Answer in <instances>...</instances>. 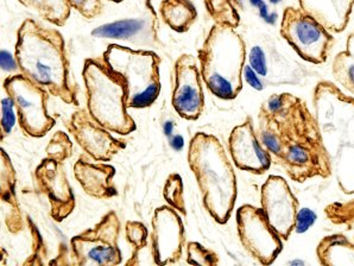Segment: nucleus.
Masks as SVG:
<instances>
[{"mask_svg":"<svg viewBox=\"0 0 354 266\" xmlns=\"http://www.w3.org/2000/svg\"><path fill=\"white\" fill-rule=\"evenodd\" d=\"M257 135L291 181L332 176L317 118L297 95L286 92L268 97L258 112Z\"/></svg>","mask_w":354,"mask_h":266,"instance_id":"1","label":"nucleus"},{"mask_svg":"<svg viewBox=\"0 0 354 266\" xmlns=\"http://www.w3.org/2000/svg\"><path fill=\"white\" fill-rule=\"evenodd\" d=\"M15 57L21 75L67 105H77L76 89L69 79L66 46L59 30L26 19L17 32Z\"/></svg>","mask_w":354,"mask_h":266,"instance_id":"2","label":"nucleus"},{"mask_svg":"<svg viewBox=\"0 0 354 266\" xmlns=\"http://www.w3.org/2000/svg\"><path fill=\"white\" fill-rule=\"evenodd\" d=\"M313 113L337 188L354 195V97L332 81H320L313 93Z\"/></svg>","mask_w":354,"mask_h":266,"instance_id":"3","label":"nucleus"},{"mask_svg":"<svg viewBox=\"0 0 354 266\" xmlns=\"http://www.w3.org/2000/svg\"><path fill=\"white\" fill-rule=\"evenodd\" d=\"M188 164L198 182L206 211L218 224H227L236 205L238 187L223 144L215 135L198 132L190 140Z\"/></svg>","mask_w":354,"mask_h":266,"instance_id":"4","label":"nucleus"},{"mask_svg":"<svg viewBox=\"0 0 354 266\" xmlns=\"http://www.w3.org/2000/svg\"><path fill=\"white\" fill-rule=\"evenodd\" d=\"M200 73L213 95L233 100L243 89L246 43L234 28L214 24L198 51Z\"/></svg>","mask_w":354,"mask_h":266,"instance_id":"5","label":"nucleus"},{"mask_svg":"<svg viewBox=\"0 0 354 266\" xmlns=\"http://www.w3.org/2000/svg\"><path fill=\"white\" fill-rule=\"evenodd\" d=\"M82 77L91 117L112 133L127 135L136 131L137 125L127 111L125 82L102 59H86Z\"/></svg>","mask_w":354,"mask_h":266,"instance_id":"6","label":"nucleus"},{"mask_svg":"<svg viewBox=\"0 0 354 266\" xmlns=\"http://www.w3.org/2000/svg\"><path fill=\"white\" fill-rule=\"evenodd\" d=\"M102 61L125 82L129 108H147L156 102L160 93V59L153 51L110 44Z\"/></svg>","mask_w":354,"mask_h":266,"instance_id":"7","label":"nucleus"},{"mask_svg":"<svg viewBox=\"0 0 354 266\" xmlns=\"http://www.w3.org/2000/svg\"><path fill=\"white\" fill-rule=\"evenodd\" d=\"M279 34L299 57L312 64H325L335 44L332 32L294 6L283 11Z\"/></svg>","mask_w":354,"mask_h":266,"instance_id":"8","label":"nucleus"},{"mask_svg":"<svg viewBox=\"0 0 354 266\" xmlns=\"http://www.w3.org/2000/svg\"><path fill=\"white\" fill-rule=\"evenodd\" d=\"M120 221L115 211H109L93 228L71 240L73 264L80 266H114L122 263L118 240Z\"/></svg>","mask_w":354,"mask_h":266,"instance_id":"9","label":"nucleus"},{"mask_svg":"<svg viewBox=\"0 0 354 266\" xmlns=\"http://www.w3.org/2000/svg\"><path fill=\"white\" fill-rule=\"evenodd\" d=\"M3 87L13 102L19 125L26 135L41 138L55 126V119L48 113L49 94L44 89L21 74L8 76Z\"/></svg>","mask_w":354,"mask_h":266,"instance_id":"10","label":"nucleus"},{"mask_svg":"<svg viewBox=\"0 0 354 266\" xmlns=\"http://www.w3.org/2000/svg\"><path fill=\"white\" fill-rule=\"evenodd\" d=\"M236 228L241 245L261 265H271L282 252L283 239L271 227L261 208L252 205L239 207Z\"/></svg>","mask_w":354,"mask_h":266,"instance_id":"11","label":"nucleus"},{"mask_svg":"<svg viewBox=\"0 0 354 266\" xmlns=\"http://www.w3.org/2000/svg\"><path fill=\"white\" fill-rule=\"evenodd\" d=\"M261 209L283 240H288L295 231L299 203L286 178L270 175L261 189Z\"/></svg>","mask_w":354,"mask_h":266,"instance_id":"12","label":"nucleus"},{"mask_svg":"<svg viewBox=\"0 0 354 266\" xmlns=\"http://www.w3.org/2000/svg\"><path fill=\"white\" fill-rule=\"evenodd\" d=\"M67 129L76 143L94 161L110 162L127 148L125 142L114 138L107 129L91 117L88 111L82 108L73 112Z\"/></svg>","mask_w":354,"mask_h":266,"instance_id":"13","label":"nucleus"},{"mask_svg":"<svg viewBox=\"0 0 354 266\" xmlns=\"http://www.w3.org/2000/svg\"><path fill=\"white\" fill-rule=\"evenodd\" d=\"M171 104L186 120H198L205 108L201 73L194 56L183 54L175 64V86Z\"/></svg>","mask_w":354,"mask_h":266,"instance_id":"14","label":"nucleus"},{"mask_svg":"<svg viewBox=\"0 0 354 266\" xmlns=\"http://www.w3.org/2000/svg\"><path fill=\"white\" fill-rule=\"evenodd\" d=\"M185 244V226L175 208H157L152 218V254L155 264H176L181 259Z\"/></svg>","mask_w":354,"mask_h":266,"instance_id":"15","label":"nucleus"},{"mask_svg":"<svg viewBox=\"0 0 354 266\" xmlns=\"http://www.w3.org/2000/svg\"><path fill=\"white\" fill-rule=\"evenodd\" d=\"M228 149L238 169L261 175L271 168L272 158L258 138L250 117L245 119L244 123L236 125L230 133Z\"/></svg>","mask_w":354,"mask_h":266,"instance_id":"16","label":"nucleus"},{"mask_svg":"<svg viewBox=\"0 0 354 266\" xmlns=\"http://www.w3.org/2000/svg\"><path fill=\"white\" fill-rule=\"evenodd\" d=\"M35 178L38 188L49 200L51 218L57 222L67 219L75 208V198L62 163L47 157L36 168Z\"/></svg>","mask_w":354,"mask_h":266,"instance_id":"17","label":"nucleus"},{"mask_svg":"<svg viewBox=\"0 0 354 266\" xmlns=\"http://www.w3.org/2000/svg\"><path fill=\"white\" fill-rule=\"evenodd\" d=\"M250 67L252 68L264 87L297 85L304 76L302 66L294 59L279 54L274 47L254 46L250 51Z\"/></svg>","mask_w":354,"mask_h":266,"instance_id":"18","label":"nucleus"},{"mask_svg":"<svg viewBox=\"0 0 354 266\" xmlns=\"http://www.w3.org/2000/svg\"><path fill=\"white\" fill-rule=\"evenodd\" d=\"M74 175L86 194L97 200H107L118 195L114 186V167L106 163H92L84 155L74 164Z\"/></svg>","mask_w":354,"mask_h":266,"instance_id":"19","label":"nucleus"},{"mask_svg":"<svg viewBox=\"0 0 354 266\" xmlns=\"http://www.w3.org/2000/svg\"><path fill=\"white\" fill-rule=\"evenodd\" d=\"M299 9L332 34L345 31L353 11L354 0H297Z\"/></svg>","mask_w":354,"mask_h":266,"instance_id":"20","label":"nucleus"},{"mask_svg":"<svg viewBox=\"0 0 354 266\" xmlns=\"http://www.w3.org/2000/svg\"><path fill=\"white\" fill-rule=\"evenodd\" d=\"M1 203L4 206L5 225L11 233L23 228L21 211L16 196V173L8 153L1 149Z\"/></svg>","mask_w":354,"mask_h":266,"instance_id":"21","label":"nucleus"},{"mask_svg":"<svg viewBox=\"0 0 354 266\" xmlns=\"http://www.w3.org/2000/svg\"><path fill=\"white\" fill-rule=\"evenodd\" d=\"M317 257L324 266H354V243L340 233L330 234L317 244Z\"/></svg>","mask_w":354,"mask_h":266,"instance_id":"22","label":"nucleus"},{"mask_svg":"<svg viewBox=\"0 0 354 266\" xmlns=\"http://www.w3.org/2000/svg\"><path fill=\"white\" fill-rule=\"evenodd\" d=\"M160 12L165 24L178 34L189 31L198 18L196 8L190 0H162Z\"/></svg>","mask_w":354,"mask_h":266,"instance_id":"23","label":"nucleus"},{"mask_svg":"<svg viewBox=\"0 0 354 266\" xmlns=\"http://www.w3.org/2000/svg\"><path fill=\"white\" fill-rule=\"evenodd\" d=\"M332 75L337 85L354 97V32L346 39L345 49L334 57Z\"/></svg>","mask_w":354,"mask_h":266,"instance_id":"24","label":"nucleus"},{"mask_svg":"<svg viewBox=\"0 0 354 266\" xmlns=\"http://www.w3.org/2000/svg\"><path fill=\"white\" fill-rule=\"evenodd\" d=\"M23 6L37 13L44 21L56 26H64L71 17L68 0H18Z\"/></svg>","mask_w":354,"mask_h":266,"instance_id":"25","label":"nucleus"},{"mask_svg":"<svg viewBox=\"0 0 354 266\" xmlns=\"http://www.w3.org/2000/svg\"><path fill=\"white\" fill-rule=\"evenodd\" d=\"M207 12L218 26H231L236 29L241 24L238 10L241 9V0H205Z\"/></svg>","mask_w":354,"mask_h":266,"instance_id":"26","label":"nucleus"},{"mask_svg":"<svg viewBox=\"0 0 354 266\" xmlns=\"http://www.w3.org/2000/svg\"><path fill=\"white\" fill-rule=\"evenodd\" d=\"M144 23L140 19H122L113 21L110 24L99 26L93 30L92 35L97 38H112V39H125L138 34L143 29Z\"/></svg>","mask_w":354,"mask_h":266,"instance_id":"27","label":"nucleus"},{"mask_svg":"<svg viewBox=\"0 0 354 266\" xmlns=\"http://www.w3.org/2000/svg\"><path fill=\"white\" fill-rule=\"evenodd\" d=\"M324 211L332 224L344 226L347 231L354 233V199L346 202L329 203Z\"/></svg>","mask_w":354,"mask_h":266,"instance_id":"28","label":"nucleus"},{"mask_svg":"<svg viewBox=\"0 0 354 266\" xmlns=\"http://www.w3.org/2000/svg\"><path fill=\"white\" fill-rule=\"evenodd\" d=\"M163 196L165 201L175 208L176 211H181L186 216V206H185V196H183V182L180 175L171 173L165 182Z\"/></svg>","mask_w":354,"mask_h":266,"instance_id":"29","label":"nucleus"},{"mask_svg":"<svg viewBox=\"0 0 354 266\" xmlns=\"http://www.w3.org/2000/svg\"><path fill=\"white\" fill-rule=\"evenodd\" d=\"M46 152H47L48 158H51L59 163H64L72 156V140L67 133L62 131L56 132L48 144Z\"/></svg>","mask_w":354,"mask_h":266,"instance_id":"30","label":"nucleus"},{"mask_svg":"<svg viewBox=\"0 0 354 266\" xmlns=\"http://www.w3.org/2000/svg\"><path fill=\"white\" fill-rule=\"evenodd\" d=\"M127 239L133 247L132 259L127 264H130L135 258H138L140 251L148 244V229L142 222L138 221H127L125 228Z\"/></svg>","mask_w":354,"mask_h":266,"instance_id":"31","label":"nucleus"},{"mask_svg":"<svg viewBox=\"0 0 354 266\" xmlns=\"http://www.w3.org/2000/svg\"><path fill=\"white\" fill-rule=\"evenodd\" d=\"M187 260L193 265L213 266L219 264L218 254L198 243H189L187 245Z\"/></svg>","mask_w":354,"mask_h":266,"instance_id":"32","label":"nucleus"},{"mask_svg":"<svg viewBox=\"0 0 354 266\" xmlns=\"http://www.w3.org/2000/svg\"><path fill=\"white\" fill-rule=\"evenodd\" d=\"M71 8L76 10L86 19H93L100 16L104 10L102 0H68Z\"/></svg>","mask_w":354,"mask_h":266,"instance_id":"33","label":"nucleus"},{"mask_svg":"<svg viewBox=\"0 0 354 266\" xmlns=\"http://www.w3.org/2000/svg\"><path fill=\"white\" fill-rule=\"evenodd\" d=\"M15 105L9 97L1 100V142L12 131L16 123V114H15Z\"/></svg>","mask_w":354,"mask_h":266,"instance_id":"34","label":"nucleus"},{"mask_svg":"<svg viewBox=\"0 0 354 266\" xmlns=\"http://www.w3.org/2000/svg\"><path fill=\"white\" fill-rule=\"evenodd\" d=\"M28 222H29L31 236L34 237V244H32L34 245V254H32V259L30 258L29 260L26 262V264H43L42 258L46 256V251H42V249H46V246L43 244L42 237L38 232L37 227L32 224L31 220L28 219Z\"/></svg>","mask_w":354,"mask_h":266,"instance_id":"35","label":"nucleus"},{"mask_svg":"<svg viewBox=\"0 0 354 266\" xmlns=\"http://www.w3.org/2000/svg\"><path fill=\"white\" fill-rule=\"evenodd\" d=\"M315 220H317V216L310 209L299 211V216H297V224H296L295 228L296 232H306L315 222Z\"/></svg>","mask_w":354,"mask_h":266,"instance_id":"36","label":"nucleus"},{"mask_svg":"<svg viewBox=\"0 0 354 266\" xmlns=\"http://www.w3.org/2000/svg\"><path fill=\"white\" fill-rule=\"evenodd\" d=\"M244 76L246 81H248V84H249L252 88L257 89V91H263V89H264V85H263L261 79L258 77L257 74L254 73V70H253L252 68L250 67V66L245 67Z\"/></svg>","mask_w":354,"mask_h":266,"instance_id":"37","label":"nucleus"},{"mask_svg":"<svg viewBox=\"0 0 354 266\" xmlns=\"http://www.w3.org/2000/svg\"><path fill=\"white\" fill-rule=\"evenodd\" d=\"M18 68L17 61L16 57H12L10 53L6 50L1 51V69L6 70V72H11Z\"/></svg>","mask_w":354,"mask_h":266,"instance_id":"38","label":"nucleus"},{"mask_svg":"<svg viewBox=\"0 0 354 266\" xmlns=\"http://www.w3.org/2000/svg\"><path fill=\"white\" fill-rule=\"evenodd\" d=\"M183 144L185 143H183V138H182L181 135H176L173 140V146L176 150H181L183 148Z\"/></svg>","mask_w":354,"mask_h":266,"instance_id":"39","label":"nucleus"},{"mask_svg":"<svg viewBox=\"0 0 354 266\" xmlns=\"http://www.w3.org/2000/svg\"><path fill=\"white\" fill-rule=\"evenodd\" d=\"M173 123H170V122H168V123L165 124V135H171V132H173Z\"/></svg>","mask_w":354,"mask_h":266,"instance_id":"40","label":"nucleus"},{"mask_svg":"<svg viewBox=\"0 0 354 266\" xmlns=\"http://www.w3.org/2000/svg\"><path fill=\"white\" fill-rule=\"evenodd\" d=\"M109 1H112V3H122V0H109Z\"/></svg>","mask_w":354,"mask_h":266,"instance_id":"41","label":"nucleus"}]
</instances>
